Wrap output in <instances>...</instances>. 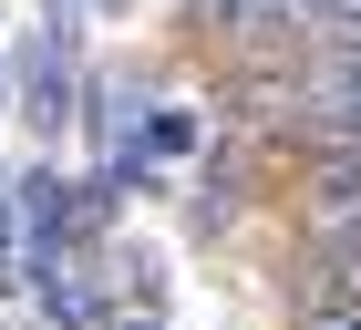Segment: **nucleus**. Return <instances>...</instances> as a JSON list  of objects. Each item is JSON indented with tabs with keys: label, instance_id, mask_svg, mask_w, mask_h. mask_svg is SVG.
<instances>
[{
	"label": "nucleus",
	"instance_id": "39448f33",
	"mask_svg": "<svg viewBox=\"0 0 361 330\" xmlns=\"http://www.w3.org/2000/svg\"><path fill=\"white\" fill-rule=\"evenodd\" d=\"M11 227L21 217H11V176H0V289H11Z\"/></svg>",
	"mask_w": 361,
	"mask_h": 330
},
{
	"label": "nucleus",
	"instance_id": "6e6552de",
	"mask_svg": "<svg viewBox=\"0 0 361 330\" xmlns=\"http://www.w3.org/2000/svg\"><path fill=\"white\" fill-rule=\"evenodd\" d=\"M124 330H166V320H124Z\"/></svg>",
	"mask_w": 361,
	"mask_h": 330
},
{
	"label": "nucleus",
	"instance_id": "f257e3e1",
	"mask_svg": "<svg viewBox=\"0 0 361 330\" xmlns=\"http://www.w3.org/2000/svg\"><path fill=\"white\" fill-rule=\"evenodd\" d=\"M21 124H42V135L73 124V21H42L21 42Z\"/></svg>",
	"mask_w": 361,
	"mask_h": 330
},
{
	"label": "nucleus",
	"instance_id": "423d86ee",
	"mask_svg": "<svg viewBox=\"0 0 361 330\" xmlns=\"http://www.w3.org/2000/svg\"><path fill=\"white\" fill-rule=\"evenodd\" d=\"M62 11H104V21H114V11H135V0H62Z\"/></svg>",
	"mask_w": 361,
	"mask_h": 330
},
{
	"label": "nucleus",
	"instance_id": "0eeeda50",
	"mask_svg": "<svg viewBox=\"0 0 361 330\" xmlns=\"http://www.w3.org/2000/svg\"><path fill=\"white\" fill-rule=\"evenodd\" d=\"M0 114H11V62H0Z\"/></svg>",
	"mask_w": 361,
	"mask_h": 330
},
{
	"label": "nucleus",
	"instance_id": "f03ea898",
	"mask_svg": "<svg viewBox=\"0 0 361 330\" xmlns=\"http://www.w3.org/2000/svg\"><path fill=\"white\" fill-rule=\"evenodd\" d=\"M31 300H42V320L52 330H93L104 320V289H93L73 258H52V269H31Z\"/></svg>",
	"mask_w": 361,
	"mask_h": 330
},
{
	"label": "nucleus",
	"instance_id": "7ed1b4c3",
	"mask_svg": "<svg viewBox=\"0 0 361 330\" xmlns=\"http://www.w3.org/2000/svg\"><path fill=\"white\" fill-rule=\"evenodd\" d=\"M145 155H196V114H145Z\"/></svg>",
	"mask_w": 361,
	"mask_h": 330
},
{
	"label": "nucleus",
	"instance_id": "20e7f679",
	"mask_svg": "<svg viewBox=\"0 0 361 330\" xmlns=\"http://www.w3.org/2000/svg\"><path fill=\"white\" fill-rule=\"evenodd\" d=\"M289 330H361V300H289Z\"/></svg>",
	"mask_w": 361,
	"mask_h": 330
}]
</instances>
